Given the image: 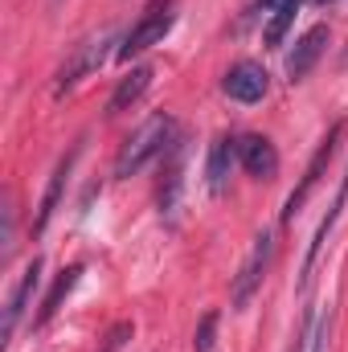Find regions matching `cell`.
Returning <instances> with one entry per match:
<instances>
[{
    "label": "cell",
    "instance_id": "obj_1",
    "mask_svg": "<svg viewBox=\"0 0 348 352\" xmlns=\"http://www.w3.org/2000/svg\"><path fill=\"white\" fill-rule=\"evenodd\" d=\"M173 140H176V119L173 115H152L140 131H131L127 135V144L119 148V156H115V176L119 180H127V176H135V173H144L156 156H164L168 148H173Z\"/></svg>",
    "mask_w": 348,
    "mask_h": 352
},
{
    "label": "cell",
    "instance_id": "obj_2",
    "mask_svg": "<svg viewBox=\"0 0 348 352\" xmlns=\"http://www.w3.org/2000/svg\"><path fill=\"white\" fill-rule=\"evenodd\" d=\"M107 45H111V29H102V33H90L83 37L74 50H70V58H66V66L58 70V82L54 90L58 94H66V90H74L87 74H94L98 66H102V58H107Z\"/></svg>",
    "mask_w": 348,
    "mask_h": 352
},
{
    "label": "cell",
    "instance_id": "obj_3",
    "mask_svg": "<svg viewBox=\"0 0 348 352\" xmlns=\"http://www.w3.org/2000/svg\"><path fill=\"white\" fill-rule=\"evenodd\" d=\"M345 135V123H336L328 135H324V144L316 148V156H312V164H307V173H303V180H299V188L287 197V205H283V221H291L303 205H307V197H312V188L320 184V176H324V168L332 164V152H336V140Z\"/></svg>",
    "mask_w": 348,
    "mask_h": 352
},
{
    "label": "cell",
    "instance_id": "obj_4",
    "mask_svg": "<svg viewBox=\"0 0 348 352\" xmlns=\"http://www.w3.org/2000/svg\"><path fill=\"white\" fill-rule=\"evenodd\" d=\"M168 29H173V12L168 8H152L127 37H123V45H119V62H131L135 54H144V50H152L156 41H164L168 37Z\"/></svg>",
    "mask_w": 348,
    "mask_h": 352
},
{
    "label": "cell",
    "instance_id": "obj_5",
    "mask_svg": "<svg viewBox=\"0 0 348 352\" xmlns=\"http://www.w3.org/2000/svg\"><path fill=\"white\" fill-rule=\"evenodd\" d=\"M270 234H259L254 238V250H250V258H246V266L238 270V278H234V291H230V303L234 307H246L250 303V295L259 291L262 274H266V263H270Z\"/></svg>",
    "mask_w": 348,
    "mask_h": 352
},
{
    "label": "cell",
    "instance_id": "obj_6",
    "mask_svg": "<svg viewBox=\"0 0 348 352\" xmlns=\"http://www.w3.org/2000/svg\"><path fill=\"white\" fill-rule=\"evenodd\" d=\"M221 90L234 98V102H259L262 94H266V70H262L259 62H238V66H230L226 70V78H221Z\"/></svg>",
    "mask_w": 348,
    "mask_h": 352
},
{
    "label": "cell",
    "instance_id": "obj_7",
    "mask_svg": "<svg viewBox=\"0 0 348 352\" xmlns=\"http://www.w3.org/2000/svg\"><path fill=\"white\" fill-rule=\"evenodd\" d=\"M238 160H242L246 173L259 176V180H270L279 173V152H274V144L266 135H242L238 140Z\"/></svg>",
    "mask_w": 348,
    "mask_h": 352
},
{
    "label": "cell",
    "instance_id": "obj_8",
    "mask_svg": "<svg viewBox=\"0 0 348 352\" xmlns=\"http://www.w3.org/2000/svg\"><path fill=\"white\" fill-rule=\"evenodd\" d=\"M324 45H328V25H312V29L295 41V50H291V58H287V74H291V82L307 78V70L320 62Z\"/></svg>",
    "mask_w": 348,
    "mask_h": 352
},
{
    "label": "cell",
    "instance_id": "obj_9",
    "mask_svg": "<svg viewBox=\"0 0 348 352\" xmlns=\"http://www.w3.org/2000/svg\"><path fill=\"white\" fill-rule=\"evenodd\" d=\"M37 283H41V258H33V263L21 270V283H17L12 295H8V307H4V340H12V332H17V324H21V316H25V307H29Z\"/></svg>",
    "mask_w": 348,
    "mask_h": 352
},
{
    "label": "cell",
    "instance_id": "obj_10",
    "mask_svg": "<svg viewBox=\"0 0 348 352\" xmlns=\"http://www.w3.org/2000/svg\"><path fill=\"white\" fill-rule=\"evenodd\" d=\"M234 160H238V140L217 135V140H213V148H209V164H205V184H209V192H213V197L226 188Z\"/></svg>",
    "mask_w": 348,
    "mask_h": 352
},
{
    "label": "cell",
    "instance_id": "obj_11",
    "mask_svg": "<svg viewBox=\"0 0 348 352\" xmlns=\"http://www.w3.org/2000/svg\"><path fill=\"white\" fill-rule=\"evenodd\" d=\"M74 156H78V148H74L70 156H62V160H58V168H54L50 184H45V197H41V205H37V217H33V234H41V230L50 226V217H54V209H58V201H62L66 176H70V168H74Z\"/></svg>",
    "mask_w": 348,
    "mask_h": 352
},
{
    "label": "cell",
    "instance_id": "obj_12",
    "mask_svg": "<svg viewBox=\"0 0 348 352\" xmlns=\"http://www.w3.org/2000/svg\"><path fill=\"white\" fill-rule=\"evenodd\" d=\"M78 274H83V266H66V270L58 274V283L50 287V295H45V303H41V311H37V320H33L37 328H41V324H50V320H54V316L62 311L66 295H70V291L78 287Z\"/></svg>",
    "mask_w": 348,
    "mask_h": 352
},
{
    "label": "cell",
    "instance_id": "obj_13",
    "mask_svg": "<svg viewBox=\"0 0 348 352\" xmlns=\"http://www.w3.org/2000/svg\"><path fill=\"white\" fill-rule=\"evenodd\" d=\"M148 82H152V70H148V66H135V70L115 87L111 102H107V111H111V115H119V111H127L131 102H140V94L148 90Z\"/></svg>",
    "mask_w": 348,
    "mask_h": 352
},
{
    "label": "cell",
    "instance_id": "obj_14",
    "mask_svg": "<svg viewBox=\"0 0 348 352\" xmlns=\"http://www.w3.org/2000/svg\"><path fill=\"white\" fill-rule=\"evenodd\" d=\"M348 201V173H345V184H340V192H336V205L328 209V217H324V226L316 230V238H312V246H307V258H303V278L312 274V266H316V258H320V250H324V242H328V230L336 226V217H340V209H345Z\"/></svg>",
    "mask_w": 348,
    "mask_h": 352
},
{
    "label": "cell",
    "instance_id": "obj_15",
    "mask_svg": "<svg viewBox=\"0 0 348 352\" xmlns=\"http://www.w3.org/2000/svg\"><path fill=\"white\" fill-rule=\"evenodd\" d=\"M295 12H299V0H283V4L274 8V16L266 21V29H262V41H266V45H279V41L287 37V29H291Z\"/></svg>",
    "mask_w": 348,
    "mask_h": 352
},
{
    "label": "cell",
    "instance_id": "obj_16",
    "mask_svg": "<svg viewBox=\"0 0 348 352\" xmlns=\"http://www.w3.org/2000/svg\"><path fill=\"white\" fill-rule=\"evenodd\" d=\"M213 328H217V311H205L201 328L193 332V352H209L213 349Z\"/></svg>",
    "mask_w": 348,
    "mask_h": 352
},
{
    "label": "cell",
    "instance_id": "obj_17",
    "mask_svg": "<svg viewBox=\"0 0 348 352\" xmlns=\"http://www.w3.org/2000/svg\"><path fill=\"white\" fill-rule=\"evenodd\" d=\"M127 336H131V324H127V320H119V324L107 332V340H102V349H98V352H123V340H127Z\"/></svg>",
    "mask_w": 348,
    "mask_h": 352
},
{
    "label": "cell",
    "instance_id": "obj_18",
    "mask_svg": "<svg viewBox=\"0 0 348 352\" xmlns=\"http://www.w3.org/2000/svg\"><path fill=\"white\" fill-rule=\"evenodd\" d=\"M324 340H328V324H320V328L312 332V352H324Z\"/></svg>",
    "mask_w": 348,
    "mask_h": 352
},
{
    "label": "cell",
    "instance_id": "obj_19",
    "mask_svg": "<svg viewBox=\"0 0 348 352\" xmlns=\"http://www.w3.org/2000/svg\"><path fill=\"white\" fill-rule=\"evenodd\" d=\"M316 4H328V0H316Z\"/></svg>",
    "mask_w": 348,
    "mask_h": 352
},
{
    "label": "cell",
    "instance_id": "obj_20",
    "mask_svg": "<svg viewBox=\"0 0 348 352\" xmlns=\"http://www.w3.org/2000/svg\"><path fill=\"white\" fill-rule=\"evenodd\" d=\"M345 62H348V50H345Z\"/></svg>",
    "mask_w": 348,
    "mask_h": 352
}]
</instances>
